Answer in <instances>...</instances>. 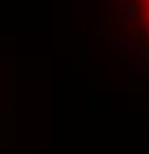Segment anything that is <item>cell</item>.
I'll use <instances>...</instances> for the list:
<instances>
[{
	"instance_id": "cell-1",
	"label": "cell",
	"mask_w": 149,
	"mask_h": 154,
	"mask_svg": "<svg viewBox=\"0 0 149 154\" xmlns=\"http://www.w3.org/2000/svg\"><path fill=\"white\" fill-rule=\"evenodd\" d=\"M135 14H137L135 0H126V17H128V21H135Z\"/></svg>"
},
{
	"instance_id": "cell-2",
	"label": "cell",
	"mask_w": 149,
	"mask_h": 154,
	"mask_svg": "<svg viewBox=\"0 0 149 154\" xmlns=\"http://www.w3.org/2000/svg\"><path fill=\"white\" fill-rule=\"evenodd\" d=\"M142 2H144V10L149 12V0H142Z\"/></svg>"
},
{
	"instance_id": "cell-3",
	"label": "cell",
	"mask_w": 149,
	"mask_h": 154,
	"mask_svg": "<svg viewBox=\"0 0 149 154\" xmlns=\"http://www.w3.org/2000/svg\"><path fill=\"white\" fill-rule=\"evenodd\" d=\"M147 24H149V12H147Z\"/></svg>"
}]
</instances>
